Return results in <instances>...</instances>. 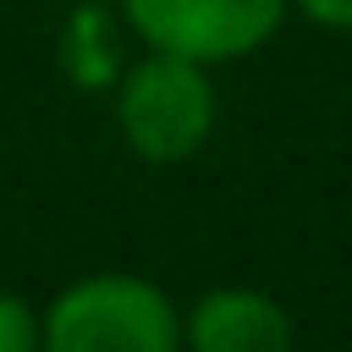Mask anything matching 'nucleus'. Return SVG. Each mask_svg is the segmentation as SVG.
Instances as JSON below:
<instances>
[{
  "label": "nucleus",
  "mask_w": 352,
  "mask_h": 352,
  "mask_svg": "<svg viewBox=\"0 0 352 352\" xmlns=\"http://www.w3.org/2000/svg\"><path fill=\"white\" fill-rule=\"evenodd\" d=\"M60 60H66V72H72L82 88H99V82H110V77H116V33L104 28V16H99L94 6H88V11H77V16L66 22Z\"/></svg>",
  "instance_id": "nucleus-5"
},
{
  "label": "nucleus",
  "mask_w": 352,
  "mask_h": 352,
  "mask_svg": "<svg viewBox=\"0 0 352 352\" xmlns=\"http://www.w3.org/2000/svg\"><path fill=\"white\" fill-rule=\"evenodd\" d=\"M0 352H38V308L16 292H0Z\"/></svg>",
  "instance_id": "nucleus-6"
},
{
  "label": "nucleus",
  "mask_w": 352,
  "mask_h": 352,
  "mask_svg": "<svg viewBox=\"0 0 352 352\" xmlns=\"http://www.w3.org/2000/svg\"><path fill=\"white\" fill-rule=\"evenodd\" d=\"M308 22L319 28H336V33H352V0H292Z\"/></svg>",
  "instance_id": "nucleus-7"
},
{
  "label": "nucleus",
  "mask_w": 352,
  "mask_h": 352,
  "mask_svg": "<svg viewBox=\"0 0 352 352\" xmlns=\"http://www.w3.org/2000/svg\"><path fill=\"white\" fill-rule=\"evenodd\" d=\"M121 11L148 50L214 66L258 50L280 28L286 0H121Z\"/></svg>",
  "instance_id": "nucleus-3"
},
{
  "label": "nucleus",
  "mask_w": 352,
  "mask_h": 352,
  "mask_svg": "<svg viewBox=\"0 0 352 352\" xmlns=\"http://www.w3.org/2000/svg\"><path fill=\"white\" fill-rule=\"evenodd\" d=\"M292 314L258 286H209L182 314V352H292Z\"/></svg>",
  "instance_id": "nucleus-4"
},
{
  "label": "nucleus",
  "mask_w": 352,
  "mask_h": 352,
  "mask_svg": "<svg viewBox=\"0 0 352 352\" xmlns=\"http://www.w3.org/2000/svg\"><path fill=\"white\" fill-rule=\"evenodd\" d=\"M116 126L148 165L192 160L214 132V82L198 60L148 50L116 88Z\"/></svg>",
  "instance_id": "nucleus-2"
},
{
  "label": "nucleus",
  "mask_w": 352,
  "mask_h": 352,
  "mask_svg": "<svg viewBox=\"0 0 352 352\" xmlns=\"http://www.w3.org/2000/svg\"><path fill=\"white\" fill-rule=\"evenodd\" d=\"M38 352H182V308L143 275H82L38 314Z\"/></svg>",
  "instance_id": "nucleus-1"
}]
</instances>
